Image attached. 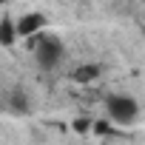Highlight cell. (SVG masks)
I'll use <instances>...</instances> for the list:
<instances>
[{"label":"cell","instance_id":"3957f363","mask_svg":"<svg viewBox=\"0 0 145 145\" xmlns=\"http://www.w3.org/2000/svg\"><path fill=\"white\" fill-rule=\"evenodd\" d=\"M46 26V14H40V12H26L20 20H17V37H34L40 29Z\"/></svg>","mask_w":145,"mask_h":145},{"label":"cell","instance_id":"6da1fadb","mask_svg":"<svg viewBox=\"0 0 145 145\" xmlns=\"http://www.w3.org/2000/svg\"><path fill=\"white\" fill-rule=\"evenodd\" d=\"M29 48L34 51V60L40 63V68H54L63 60V54H65L60 37H51V34H43L37 40H29Z\"/></svg>","mask_w":145,"mask_h":145},{"label":"cell","instance_id":"7a4b0ae2","mask_svg":"<svg viewBox=\"0 0 145 145\" xmlns=\"http://www.w3.org/2000/svg\"><path fill=\"white\" fill-rule=\"evenodd\" d=\"M105 111H108V120L117 122V125H134L137 117H139V105L134 97H125V94H111L105 100Z\"/></svg>","mask_w":145,"mask_h":145},{"label":"cell","instance_id":"277c9868","mask_svg":"<svg viewBox=\"0 0 145 145\" xmlns=\"http://www.w3.org/2000/svg\"><path fill=\"white\" fill-rule=\"evenodd\" d=\"M14 37H17V23L12 17H3L0 20V46H14Z\"/></svg>","mask_w":145,"mask_h":145},{"label":"cell","instance_id":"52a82bcc","mask_svg":"<svg viewBox=\"0 0 145 145\" xmlns=\"http://www.w3.org/2000/svg\"><path fill=\"white\" fill-rule=\"evenodd\" d=\"M74 128H77V131H88V128H91V122H88V120H77V122H74Z\"/></svg>","mask_w":145,"mask_h":145},{"label":"cell","instance_id":"8992f818","mask_svg":"<svg viewBox=\"0 0 145 145\" xmlns=\"http://www.w3.org/2000/svg\"><path fill=\"white\" fill-rule=\"evenodd\" d=\"M97 74H100V65H80V68L74 71V80H77V83H91Z\"/></svg>","mask_w":145,"mask_h":145},{"label":"cell","instance_id":"5b68a950","mask_svg":"<svg viewBox=\"0 0 145 145\" xmlns=\"http://www.w3.org/2000/svg\"><path fill=\"white\" fill-rule=\"evenodd\" d=\"M9 108H12L14 114H29V100H26V94H23V91H14L12 100H9Z\"/></svg>","mask_w":145,"mask_h":145}]
</instances>
